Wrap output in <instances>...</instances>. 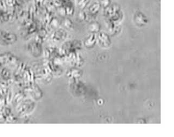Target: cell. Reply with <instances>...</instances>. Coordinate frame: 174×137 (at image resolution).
I'll list each match as a JSON object with an SVG mask.
<instances>
[{"instance_id":"obj_5","label":"cell","mask_w":174,"mask_h":137,"mask_svg":"<svg viewBox=\"0 0 174 137\" xmlns=\"http://www.w3.org/2000/svg\"><path fill=\"white\" fill-rule=\"evenodd\" d=\"M79 16H80V19L81 20H84L85 17H86V15H85V13L83 12H81L79 14Z\"/></svg>"},{"instance_id":"obj_4","label":"cell","mask_w":174,"mask_h":137,"mask_svg":"<svg viewBox=\"0 0 174 137\" xmlns=\"http://www.w3.org/2000/svg\"><path fill=\"white\" fill-rule=\"evenodd\" d=\"M101 5H102L105 8H107L108 6H109L111 4L110 0H100Z\"/></svg>"},{"instance_id":"obj_2","label":"cell","mask_w":174,"mask_h":137,"mask_svg":"<svg viewBox=\"0 0 174 137\" xmlns=\"http://www.w3.org/2000/svg\"><path fill=\"white\" fill-rule=\"evenodd\" d=\"M101 4L99 3H94L89 8V11L91 14L95 15L98 12H99V10L100 8Z\"/></svg>"},{"instance_id":"obj_3","label":"cell","mask_w":174,"mask_h":137,"mask_svg":"<svg viewBox=\"0 0 174 137\" xmlns=\"http://www.w3.org/2000/svg\"><path fill=\"white\" fill-rule=\"evenodd\" d=\"M89 30L91 32H98L100 30V25L97 22L91 23L89 26Z\"/></svg>"},{"instance_id":"obj_1","label":"cell","mask_w":174,"mask_h":137,"mask_svg":"<svg viewBox=\"0 0 174 137\" xmlns=\"http://www.w3.org/2000/svg\"><path fill=\"white\" fill-rule=\"evenodd\" d=\"M134 20L136 23L143 25L147 23V17L142 13L138 12L135 15Z\"/></svg>"}]
</instances>
